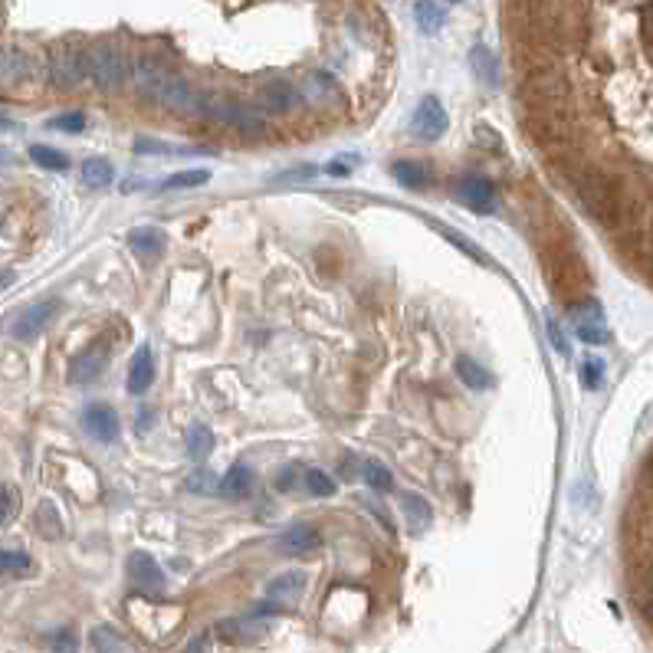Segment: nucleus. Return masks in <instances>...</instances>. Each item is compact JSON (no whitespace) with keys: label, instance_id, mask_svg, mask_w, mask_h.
<instances>
[{"label":"nucleus","instance_id":"nucleus-15","mask_svg":"<svg viewBox=\"0 0 653 653\" xmlns=\"http://www.w3.org/2000/svg\"><path fill=\"white\" fill-rule=\"evenodd\" d=\"M109 358H113V345H109V339H96L76 362H73V368H69V382L73 385H86V382H96L103 372H106V365H109Z\"/></svg>","mask_w":653,"mask_h":653},{"label":"nucleus","instance_id":"nucleus-4","mask_svg":"<svg viewBox=\"0 0 653 653\" xmlns=\"http://www.w3.org/2000/svg\"><path fill=\"white\" fill-rule=\"evenodd\" d=\"M568 93H571V83L552 60L528 66V76H523V99L542 103L548 109L561 106L568 99Z\"/></svg>","mask_w":653,"mask_h":653},{"label":"nucleus","instance_id":"nucleus-35","mask_svg":"<svg viewBox=\"0 0 653 653\" xmlns=\"http://www.w3.org/2000/svg\"><path fill=\"white\" fill-rule=\"evenodd\" d=\"M207 171L204 168H194V171H178L171 178L161 181V191H184V188H197V184H207Z\"/></svg>","mask_w":653,"mask_h":653},{"label":"nucleus","instance_id":"nucleus-50","mask_svg":"<svg viewBox=\"0 0 653 653\" xmlns=\"http://www.w3.org/2000/svg\"><path fill=\"white\" fill-rule=\"evenodd\" d=\"M7 161H13V154H10V151H3V148H0V164H7Z\"/></svg>","mask_w":653,"mask_h":653},{"label":"nucleus","instance_id":"nucleus-40","mask_svg":"<svg viewBox=\"0 0 653 653\" xmlns=\"http://www.w3.org/2000/svg\"><path fill=\"white\" fill-rule=\"evenodd\" d=\"M93 647H96V651H129L131 644L119 638L116 628H96V631H93Z\"/></svg>","mask_w":653,"mask_h":653},{"label":"nucleus","instance_id":"nucleus-49","mask_svg":"<svg viewBox=\"0 0 653 653\" xmlns=\"http://www.w3.org/2000/svg\"><path fill=\"white\" fill-rule=\"evenodd\" d=\"M10 129H13V119L0 113V131H10Z\"/></svg>","mask_w":653,"mask_h":653},{"label":"nucleus","instance_id":"nucleus-23","mask_svg":"<svg viewBox=\"0 0 653 653\" xmlns=\"http://www.w3.org/2000/svg\"><path fill=\"white\" fill-rule=\"evenodd\" d=\"M250 490H254V470L240 467V463L231 467L227 477H221V483H217V493L227 500H244V496H250Z\"/></svg>","mask_w":653,"mask_h":653},{"label":"nucleus","instance_id":"nucleus-16","mask_svg":"<svg viewBox=\"0 0 653 653\" xmlns=\"http://www.w3.org/2000/svg\"><path fill=\"white\" fill-rule=\"evenodd\" d=\"M53 315H56V302H36V306L23 309V312L13 319L10 335H13L17 342H33V339L50 325Z\"/></svg>","mask_w":653,"mask_h":653},{"label":"nucleus","instance_id":"nucleus-27","mask_svg":"<svg viewBox=\"0 0 653 653\" xmlns=\"http://www.w3.org/2000/svg\"><path fill=\"white\" fill-rule=\"evenodd\" d=\"M79 178H83V184L89 191H103V188H109L116 181V168L106 158H89V161H83Z\"/></svg>","mask_w":653,"mask_h":653},{"label":"nucleus","instance_id":"nucleus-33","mask_svg":"<svg viewBox=\"0 0 653 653\" xmlns=\"http://www.w3.org/2000/svg\"><path fill=\"white\" fill-rule=\"evenodd\" d=\"M30 158H33L40 168H46V171H66V168H69V158H66L63 151L50 148V144H33V148H30Z\"/></svg>","mask_w":653,"mask_h":653},{"label":"nucleus","instance_id":"nucleus-48","mask_svg":"<svg viewBox=\"0 0 653 653\" xmlns=\"http://www.w3.org/2000/svg\"><path fill=\"white\" fill-rule=\"evenodd\" d=\"M352 171V164H342V158L335 161V164H329V174H335V178H342V174H349Z\"/></svg>","mask_w":653,"mask_h":653},{"label":"nucleus","instance_id":"nucleus-36","mask_svg":"<svg viewBox=\"0 0 653 653\" xmlns=\"http://www.w3.org/2000/svg\"><path fill=\"white\" fill-rule=\"evenodd\" d=\"M473 69L490 83V86H500V60L490 53V50H473Z\"/></svg>","mask_w":653,"mask_h":653},{"label":"nucleus","instance_id":"nucleus-24","mask_svg":"<svg viewBox=\"0 0 653 653\" xmlns=\"http://www.w3.org/2000/svg\"><path fill=\"white\" fill-rule=\"evenodd\" d=\"M217 631L227 641H257L269 631V621H260V614H254V618H244V621H221Z\"/></svg>","mask_w":653,"mask_h":653},{"label":"nucleus","instance_id":"nucleus-41","mask_svg":"<svg viewBox=\"0 0 653 653\" xmlns=\"http://www.w3.org/2000/svg\"><path fill=\"white\" fill-rule=\"evenodd\" d=\"M20 513V493L13 486H0V525L13 523Z\"/></svg>","mask_w":653,"mask_h":653},{"label":"nucleus","instance_id":"nucleus-26","mask_svg":"<svg viewBox=\"0 0 653 653\" xmlns=\"http://www.w3.org/2000/svg\"><path fill=\"white\" fill-rule=\"evenodd\" d=\"M164 240H168V237H164L161 231H154V227H138V231H131L129 234V247L138 257H144V260L164 254Z\"/></svg>","mask_w":653,"mask_h":653},{"label":"nucleus","instance_id":"nucleus-45","mask_svg":"<svg viewBox=\"0 0 653 653\" xmlns=\"http://www.w3.org/2000/svg\"><path fill=\"white\" fill-rule=\"evenodd\" d=\"M601 368H604L601 362H588V365H585V385H588V388H598V385H601Z\"/></svg>","mask_w":653,"mask_h":653},{"label":"nucleus","instance_id":"nucleus-25","mask_svg":"<svg viewBox=\"0 0 653 653\" xmlns=\"http://www.w3.org/2000/svg\"><path fill=\"white\" fill-rule=\"evenodd\" d=\"M392 174L410 191H420V188H427L433 181V171L424 161H394Z\"/></svg>","mask_w":653,"mask_h":653},{"label":"nucleus","instance_id":"nucleus-22","mask_svg":"<svg viewBox=\"0 0 653 653\" xmlns=\"http://www.w3.org/2000/svg\"><path fill=\"white\" fill-rule=\"evenodd\" d=\"M151 382H154V358H151V349L141 345L129 365V392L144 394L151 388Z\"/></svg>","mask_w":653,"mask_h":653},{"label":"nucleus","instance_id":"nucleus-10","mask_svg":"<svg viewBox=\"0 0 653 653\" xmlns=\"http://www.w3.org/2000/svg\"><path fill=\"white\" fill-rule=\"evenodd\" d=\"M168 76H171V69H168V63H164L161 56L138 53V56L131 60V79H135V89H138L141 96H154V99H158V93H161V86H164Z\"/></svg>","mask_w":653,"mask_h":653},{"label":"nucleus","instance_id":"nucleus-17","mask_svg":"<svg viewBox=\"0 0 653 653\" xmlns=\"http://www.w3.org/2000/svg\"><path fill=\"white\" fill-rule=\"evenodd\" d=\"M552 286H558V292H561L565 299H571V296H585V286H588L585 260H578V257L555 260V266H552Z\"/></svg>","mask_w":653,"mask_h":653},{"label":"nucleus","instance_id":"nucleus-37","mask_svg":"<svg viewBox=\"0 0 653 653\" xmlns=\"http://www.w3.org/2000/svg\"><path fill=\"white\" fill-rule=\"evenodd\" d=\"M138 154H207V148H174V144H161V141H135Z\"/></svg>","mask_w":653,"mask_h":653},{"label":"nucleus","instance_id":"nucleus-1","mask_svg":"<svg viewBox=\"0 0 653 653\" xmlns=\"http://www.w3.org/2000/svg\"><path fill=\"white\" fill-rule=\"evenodd\" d=\"M568 184L575 188L578 204L604 231H621V227L634 224V197L618 174H611L604 168H591V164H571Z\"/></svg>","mask_w":653,"mask_h":653},{"label":"nucleus","instance_id":"nucleus-46","mask_svg":"<svg viewBox=\"0 0 653 653\" xmlns=\"http://www.w3.org/2000/svg\"><path fill=\"white\" fill-rule=\"evenodd\" d=\"M548 335H552V342L558 345V352L565 355V352H568V345H565V335L558 332V325H555V322H548Z\"/></svg>","mask_w":653,"mask_h":653},{"label":"nucleus","instance_id":"nucleus-18","mask_svg":"<svg viewBox=\"0 0 653 653\" xmlns=\"http://www.w3.org/2000/svg\"><path fill=\"white\" fill-rule=\"evenodd\" d=\"M83 427H86L89 437H96L103 443H116L119 440V430H122L119 427V414L109 404H93L86 410V417H83Z\"/></svg>","mask_w":653,"mask_h":653},{"label":"nucleus","instance_id":"nucleus-43","mask_svg":"<svg viewBox=\"0 0 653 653\" xmlns=\"http://www.w3.org/2000/svg\"><path fill=\"white\" fill-rule=\"evenodd\" d=\"M50 129L83 131L86 129V116H83V113H66V116H56V119L50 122Z\"/></svg>","mask_w":653,"mask_h":653},{"label":"nucleus","instance_id":"nucleus-29","mask_svg":"<svg viewBox=\"0 0 653 653\" xmlns=\"http://www.w3.org/2000/svg\"><path fill=\"white\" fill-rule=\"evenodd\" d=\"M457 375H460V382L467 385V388H473V392H486V388H493V375L483 368V365H477L473 358H457Z\"/></svg>","mask_w":653,"mask_h":653},{"label":"nucleus","instance_id":"nucleus-2","mask_svg":"<svg viewBox=\"0 0 653 653\" xmlns=\"http://www.w3.org/2000/svg\"><path fill=\"white\" fill-rule=\"evenodd\" d=\"M89 73V53L83 50L79 40H63L50 53V83L60 93H76Z\"/></svg>","mask_w":653,"mask_h":653},{"label":"nucleus","instance_id":"nucleus-5","mask_svg":"<svg viewBox=\"0 0 653 653\" xmlns=\"http://www.w3.org/2000/svg\"><path fill=\"white\" fill-rule=\"evenodd\" d=\"M201 116L217 122V126H231L240 135H263V122L247 113L244 106H237L234 99L221 96V93H201Z\"/></svg>","mask_w":653,"mask_h":653},{"label":"nucleus","instance_id":"nucleus-9","mask_svg":"<svg viewBox=\"0 0 653 653\" xmlns=\"http://www.w3.org/2000/svg\"><path fill=\"white\" fill-rule=\"evenodd\" d=\"M158 103L164 109H171L174 116H201V89L184 79V76H168L161 93H158Z\"/></svg>","mask_w":653,"mask_h":653},{"label":"nucleus","instance_id":"nucleus-53","mask_svg":"<svg viewBox=\"0 0 653 653\" xmlns=\"http://www.w3.org/2000/svg\"><path fill=\"white\" fill-rule=\"evenodd\" d=\"M450 3H460V0H450Z\"/></svg>","mask_w":653,"mask_h":653},{"label":"nucleus","instance_id":"nucleus-8","mask_svg":"<svg viewBox=\"0 0 653 653\" xmlns=\"http://www.w3.org/2000/svg\"><path fill=\"white\" fill-rule=\"evenodd\" d=\"M525 131L532 135V141L535 144H542V148H548V151H555V148H565V144H571L575 141V122L565 116V113H542V116H535V119H528L525 122Z\"/></svg>","mask_w":653,"mask_h":653},{"label":"nucleus","instance_id":"nucleus-6","mask_svg":"<svg viewBox=\"0 0 653 653\" xmlns=\"http://www.w3.org/2000/svg\"><path fill=\"white\" fill-rule=\"evenodd\" d=\"M40 60L20 43H0V89H20L36 83Z\"/></svg>","mask_w":653,"mask_h":653},{"label":"nucleus","instance_id":"nucleus-51","mask_svg":"<svg viewBox=\"0 0 653 653\" xmlns=\"http://www.w3.org/2000/svg\"><path fill=\"white\" fill-rule=\"evenodd\" d=\"M10 282H13V276H10V272H3V276H0V289H3V286H10Z\"/></svg>","mask_w":653,"mask_h":653},{"label":"nucleus","instance_id":"nucleus-30","mask_svg":"<svg viewBox=\"0 0 653 653\" xmlns=\"http://www.w3.org/2000/svg\"><path fill=\"white\" fill-rule=\"evenodd\" d=\"M414 20H417V26H420L424 33H437V30L443 26L447 13H443V7H440L437 0H417V3H414Z\"/></svg>","mask_w":653,"mask_h":653},{"label":"nucleus","instance_id":"nucleus-14","mask_svg":"<svg viewBox=\"0 0 653 653\" xmlns=\"http://www.w3.org/2000/svg\"><path fill=\"white\" fill-rule=\"evenodd\" d=\"M299 96H302L306 106L322 109V113H339L342 109V89L329 76H322V73L306 76L302 86H299Z\"/></svg>","mask_w":653,"mask_h":653},{"label":"nucleus","instance_id":"nucleus-13","mask_svg":"<svg viewBox=\"0 0 653 653\" xmlns=\"http://www.w3.org/2000/svg\"><path fill=\"white\" fill-rule=\"evenodd\" d=\"M129 578L131 585H135V591H141V595H148V598L164 595V588H168V575H164L161 565H158L151 555H144V552H135L129 558Z\"/></svg>","mask_w":653,"mask_h":653},{"label":"nucleus","instance_id":"nucleus-28","mask_svg":"<svg viewBox=\"0 0 653 653\" xmlns=\"http://www.w3.org/2000/svg\"><path fill=\"white\" fill-rule=\"evenodd\" d=\"M400 510H404L407 525H410L414 532H424V528L430 525V520H433V513H430L427 500H424V496H417V493H400Z\"/></svg>","mask_w":653,"mask_h":653},{"label":"nucleus","instance_id":"nucleus-7","mask_svg":"<svg viewBox=\"0 0 653 653\" xmlns=\"http://www.w3.org/2000/svg\"><path fill=\"white\" fill-rule=\"evenodd\" d=\"M568 312H571V325H575V335L585 342V345H608V325H604V309L598 299H588V296H578L575 302H568Z\"/></svg>","mask_w":653,"mask_h":653},{"label":"nucleus","instance_id":"nucleus-39","mask_svg":"<svg viewBox=\"0 0 653 653\" xmlns=\"http://www.w3.org/2000/svg\"><path fill=\"white\" fill-rule=\"evenodd\" d=\"M302 480H306V486H309L312 496H322V500L335 496V480H332L329 473H322V470H306Z\"/></svg>","mask_w":653,"mask_h":653},{"label":"nucleus","instance_id":"nucleus-21","mask_svg":"<svg viewBox=\"0 0 653 653\" xmlns=\"http://www.w3.org/2000/svg\"><path fill=\"white\" fill-rule=\"evenodd\" d=\"M279 552L282 555H312L322 545V535L312 525H292L279 535Z\"/></svg>","mask_w":653,"mask_h":653},{"label":"nucleus","instance_id":"nucleus-20","mask_svg":"<svg viewBox=\"0 0 653 653\" xmlns=\"http://www.w3.org/2000/svg\"><path fill=\"white\" fill-rule=\"evenodd\" d=\"M299 106H302V96H299L296 86H289V83H269V86H263L260 109H266V113L289 116V113H296Z\"/></svg>","mask_w":653,"mask_h":653},{"label":"nucleus","instance_id":"nucleus-42","mask_svg":"<svg viewBox=\"0 0 653 653\" xmlns=\"http://www.w3.org/2000/svg\"><path fill=\"white\" fill-rule=\"evenodd\" d=\"M437 231H440V234H443V237H447V240H450L453 247H460V250H463V254H470L473 260H480V263H486V266H490V257H486V254H483L480 247H470L463 234H457V231H447V227H437Z\"/></svg>","mask_w":653,"mask_h":653},{"label":"nucleus","instance_id":"nucleus-3","mask_svg":"<svg viewBox=\"0 0 653 653\" xmlns=\"http://www.w3.org/2000/svg\"><path fill=\"white\" fill-rule=\"evenodd\" d=\"M89 76L106 96H119L129 79V63L126 53L116 43H96L89 50Z\"/></svg>","mask_w":653,"mask_h":653},{"label":"nucleus","instance_id":"nucleus-31","mask_svg":"<svg viewBox=\"0 0 653 653\" xmlns=\"http://www.w3.org/2000/svg\"><path fill=\"white\" fill-rule=\"evenodd\" d=\"M211 450H214V433L204 424H194L188 430V453H191V460L194 463H204L211 457Z\"/></svg>","mask_w":653,"mask_h":653},{"label":"nucleus","instance_id":"nucleus-44","mask_svg":"<svg viewBox=\"0 0 653 653\" xmlns=\"http://www.w3.org/2000/svg\"><path fill=\"white\" fill-rule=\"evenodd\" d=\"M496 131L486 129V126H477L473 131V138H477V144H483V148H493V151H503V141L500 138H493Z\"/></svg>","mask_w":653,"mask_h":653},{"label":"nucleus","instance_id":"nucleus-34","mask_svg":"<svg viewBox=\"0 0 653 653\" xmlns=\"http://www.w3.org/2000/svg\"><path fill=\"white\" fill-rule=\"evenodd\" d=\"M36 528H40V535L50 538V542L63 535V523H60V513H56L53 503H40V510H36Z\"/></svg>","mask_w":653,"mask_h":653},{"label":"nucleus","instance_id":"nucleus-47","mask_svg":"<svg viewBox=\"0 0 653 653\" xmlns=\"http://www.w3.org/2000/svg\"><path fill=\"white\" fill-rule=\"evenodd\" d=\"M276 486H279V490H289V486H296V470H289V467H286V470L279 473V483H276Z\"/></svg>","mask_w":653,"mask_h":653},{"label":"nucleus","instance_id":"nucleus-32","mask_svg":"<svg viewBox=\"0 0 653 653\" xmlns=\"http://www.w3.org/2000/svg\"><path fill=\"white\" fill-rule=\"evenodd\" d=\"M362 477H365V483H368L372 490H378V493H392L394 490L392 470H388L385 463H378V460H365V463H362Z\"/></svg>","mask_w":653,"mask_h":653},{"label":"nucleus","instance_id":"nucleus-12","mask_svg":"<svg viewBox=\"0 0 653 653\" xmlns=\"http://www.w3.org/2000/svg\"><path fill=\"white\" fill-rule=\"evenodd\" d=\"M457 197L477 214H493L496 211V184L483 174H467L457 181Z\"/></svg>","mask_w":653,"mask_h":653},{"label":"nucleus","instance_id":"nucleus-11","mask_svg":"<svg viewBox=\"0 0 653 653\" xmlns=\"http://www.w3.org/2000/svg\"><path fill=\"white\" fill-rule=\"evenodd\" d=\"M447 126H450L447 109L440 106L437 96H427V99L417 106L414 119H410V135H414L417 141H437V138L447 131Z\"/></svg>","mask_w":653,"mask_h":653},{"label":"nucleus","instance_id":"nucleus-38","mask_svg":"<svg viewBox=\"0 0 653 653\" xmlns=\"http://www.w3.org/2000/svg\"><path fill=\"white\" fill-rule=\"evenodd\" d=\"M33 571V558L26 552H0V575H26Z\"/></svg>","mask_w":653,"mask_h":653},{"label":"nucleus","instance_id":"nucleus-19","mask_svg":"<svg viewBox=\"0 0 653 653\" xmlns=\"http://www.w3.org/2000/svg\"><path fill=\"white\" fill-rule=\"evenodd\" d=\"M302 595H306V571H286L276 581L266 585V598L272 604H279L282 611L286 608H296L302 601Z\"/></svg>","mask_w":653,"mask_h":653},{"label":"nucleus","instance_id":"nucleus-52","mask_svg":"<svg viewBox=\"0 0 653 653\" xmlns=\"http://www.w3.org/2000/svg\"><path fill=\"white\" fill-rule=\"evenodd\" d=\"M3 10H7V0H0V20H3Z\"/></svg>","mask_w":653,"mask_h":653}]
</instances>
